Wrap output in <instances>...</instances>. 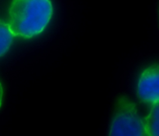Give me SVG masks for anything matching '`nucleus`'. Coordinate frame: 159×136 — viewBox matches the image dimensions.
<instances>
[{"label":"nucleus","mask_w":159,"mask_h":136,"mask_svg":"<svg viewBox=\"0 0 159 136\" xmlns=\"http://www.w3.org/2000/svg\"><path fill=\"white\" fill-rule=\"evenodd\" d=\"M14 37L9 24L0 19V57L9 51Z\"/></svg>","instance_id":"nucleus-5"},{"label":"nucleus","mask_w":159,"mask_h":136,"mask_svg":"<svg viewBox=\"0 0 159 136\" xmlns=\"http://www.w3.org/2000/svg\"><path fill=\"white\" fill-rule=\"evenodd\" d=\"M2 98H3V87L2 83L0 82V108L2 106Z\"/></svg>","instance_id":"nucleus-6"},{"label":"nucleus","mask_w":159,"mask_h":136,"mask_svg":"<svg viewBox=\"0 0 159 136\" xmlns=\"http://www.w3.org/2000/svg\"><path fill=\"white\" fill-rule=\"evenodd\" d=\"M137 94L143 103L153 104L159 101V63H154L141 73Z\"/></svg>","instance_id":"nucleus-3"},{"label":"nucleus","mask_w":159,"mask_h":136,"mask_svg":"<svg viewBox=\"0 0 159 136\" xmlns=\"http://www.w3.org/2000/svg\"><path fill=\"white\" fill-rule=\"evenodd\" d=\"M53 12L51 0H12L8 24L14 36L30 39L45 30Z\"/></svg>","instance_id":"nucleus-1"},{"label":"nucleus","mask_w":159,"mask_h":136,"mask_svg":"<svg viewBox=\"0 0 159 136\" xmlns=\"http://www.w3.org/2000/svg\"><path fill=\"white\" fill-rule=\"evenodd\" d=\"M144 120L150 136H159V101L152 104L148 114Z\"/></svg>","instance_id":"nucleus-4"},{"label":"nucleus","mask_w":159,"mask_h":136,"mask_svg":"<svg viewBox=\"0 0 159 136\" xmlns=\"http://www.w3.org/2000/svg\"><path fill=\"white\" fill-rule=\"evenodd\" d=\"M108 136H150L136 104L126 96L116 100Z\"/></svg>","instance_id":"nucleus-2"}]
</instances>
